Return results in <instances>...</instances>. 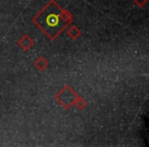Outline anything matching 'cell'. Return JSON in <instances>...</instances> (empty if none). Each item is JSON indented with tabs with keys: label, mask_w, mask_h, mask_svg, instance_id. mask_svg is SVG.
Instances as JSON below:
<instances>
[{
	"label": "cell",
	"mask_w": 149,
	"mask_h": 147,
	"mask_svg": "<svg viewBox=\"0 0 149 147\" xmlns=\"http://www.w3.org/2000/svg\"><path fill=\"white\" fill-rule=\"evenodd\" d=\"M72 21V15L66 9L61 8L54 0H50L32 19V22L51 40H55Z\"/></svg>",
	"instance_id": "6da1fadb"
},
{
	"label": "cell",
	"mask_w": 149,
	"mask_h": 147,
	"mask_svg": "<svg viewBox=\"0 0 149 147\" xmlns=\"http://www.w3.org/2000/svg\"><path fill=\"white\" fill-rule=\"evenodd\" d=\"M78 98V94L74 92V90L68 85L64 86L59 92L55 95V99L63 106L65 109L70 108L72 105H74L76 100Z\"/></svg>",
	"instance_id": "7a4b0ae2"
},
{
	"label": "cell",
	"mask_w": 149,
	"mask_h": 147,
	"mask_svg": "<svg viewBox=\"0 0 149 147\" xmlns=\"http://www.w3.org/2000/svg\"><path fill=\"white\" fill-rule=\"evenodd\" d=\"M17 44L23 48L24 50H29L33 47L34 45V41L30 38V36L28 35H24L21 39L17 41Z\"/></svg>",
	"instance_id": "3957f363"
},
{
	"label": "cell",
	"mask_w": 149,
	"mask_h": 147,
	"mask_svg": "<svg viewBox=\"0 0 149 147\" xmlns=\"http://www.w3.org/2000/svg\"><path fill=\"white\" fill-rule=\"evenodd\" d=\"M68 35L70 36L72 40H74L80 37L81 31H80L79 28H78L77 26H70V27L68 29Z\"/></svg>",
	"instance_id": "277c9868"
},
{
	"label": "cell",
	"mask_w": 149,
	"mask_h": 147,
	"mask_svg": "<svg viewBox=\"0 0 149 147\" xmlns=\"http://www.w3.org/2000/svg\"><path fill=\"white\" fill-rule=\"evenodd\" d=\"M34 65H35L38 70H43L48 66V61L44 57H39L35 62H34Z\"/></svg>",
	"instance_id": "5b68a950"
},
{
	"label": "cell",
	"mask_w": 149,
	"mask_h": 147,
	"mask_svg": "<svg viewBox=\"0 0 149 147\" xmlns=\"http://www.w3.org/2000/svg\"><path fill=\"white\" fill-rule=\"evenodd\" d=\"M74 105L77 106L79 109H83V108L85 107L86 105H87V102H86L85 100L83 99V98H81V97H79V96H78L77 100H76V102H74Z\"/></svg>",
	"instance_id": "8992f818"
},
{
	"label": "cell",
	"mask_w": 149,
	"mask_h": 147,
	"mask_svg": "<svg viewBox=\"0 0 149 147\" xmlns=\"http://www.w3.org/2000/svg\"><path fill=\"white\" fill-rule=\"evenodd\" d=\"M135 1V3H136L137 5H138V6H143V5L145 4V3H146V0H134Z\"/></svg>",
	"instance_id": "52a82bcc"
}]
</instances>
